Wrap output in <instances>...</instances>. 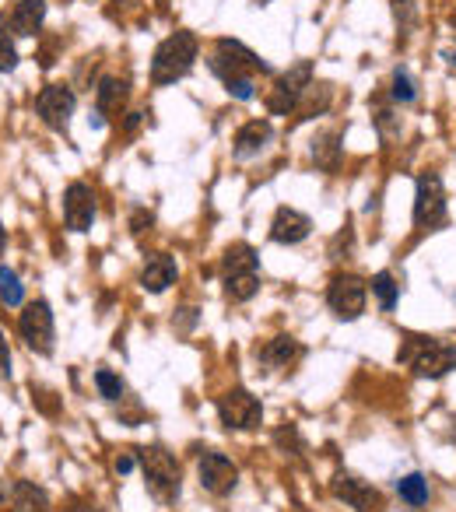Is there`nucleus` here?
Returning <instances> with one entry per match:
<instances>
[{
    "instance_id": "obj_1",
    "label": "nucleus",
    "mask_w": 456,
    "mask_h": 512,
    "mask_svg": "<svg viewBox=\"0 0 456 512\" xmlns=\"http://www.w3.org/2000/svg\"><path fill=\"white\" fill-rule=\"evenodd\" d=\"M400 362L421 379H439L449 369H456V348L435 337H407L400 348Z\"/></svg>"
},
{
    "instance_id": "obj_2",
    "label": "nucleus",
    "mask_w": 456,
    "mask_h": 512,
    "mask_svg": "<svg viewBox=\"0 0 456 512\" xmlns=\"http://www.w3.org/2000/svg\"><path fill=\"white\" fill-rule=\"evenodd\" d=\"M193 60H197V36H193V32H176V36H169L155 50L151 81H155V85H172V81L190 74Z\"/></svg>"
},
{
    "instance_id": "obj_3",
    "label": "nucleus",
    "mask_w": 456,
    "mask_h": 512,
    "mask_svg": "<svg viewBox=\"0 0 456 512\" xmlns=\"http://www.w3.org/2000/svg\"><path fill=\"white\" fill-rule=\"evenodd\" d=\"M137 463L144 470V484L162 505L179 498V463L172 453H165L162 446H144L137 449Z\"/></svg>"
},
{
    "instance_id": "obj_4",
    "label": "nucleus",
    "mask_w": 456,
    "mask_h": 512,
    "mask_svg": "<svg viewBox=\"0 0 456 512\" xmlns=\"http://www.w3.org/2000/svg\"><path fill=\"white\" fill-rule=\"evenodd\" d=\"M211 71L221 74L225 85H232V81H239V78H250L253 71H267V64L257 57V53L246 50L243 43L221 39L218 50H214V57H211Z\"/></svg>"
},
{
    "instance_id": "obj_5",
    "label": "nucleus",
    "mask_w": 456,
    "mask_h": 512,
    "mask_svg": "<svg viewBox=\"0 0 456 512\" xmlns=\"http://www.w3.org/2000/svg\"><path fill=\"white\" fill-rule=\"evenodd\" d=\"M218 414L225 428H239V432H250V428H260V418H264V407L253 397L250 390H228L225 397H218Z\"/></svg>"
},
{
    "instance_id": "obj_6",
    "label": "nucleus",
    "mask_w": 456,
    "mask_h": 512,
    "mask_svg": "<svg viewBox=\"0 0 456 512\" xmlns=\"http://www.w3.org/2000/svg\"><path fill=\"white\" fill-rule=\"evenodd\" d=\"M414 221L421 228H435L446 221V193H442V179L435 172L418 176V193H414Z\"/></svg>"
},
{
    "instance_id": "obj_7",
    "label": "nucleus",
    "mask_w": 456,
    "mask_h": 512,
    "mask_svg": "<svg viewBox=\"0 0 456 512\" xmlns=\"http://www.w3.org/2000/svg\"><path fill=\"white\" fill-rule=\"evenodd\" d=\"M18 330H22L25 344L39 355H50L53 351V313L46 302H29L22 309V320H18Z\"/></svg>"
},
{
    "instance_id": "obj_8",
    "label": "nucleus",
    "mask_w": 456,
    "mask_h": 512,
    "mask_svg": "<svg viewBox=\"0 0 456 512\" xmlns=\"http://www.w3.org/2000/svg\"><path fill=\"white\" fill-rule=\"evenodd\" d=\"M327 302L341 320H358L365 313V285L355 278V274H337L330 281Z\"/></svg>"
},
{
    "instance_id": "obj_9",
    "label": "nucleus",
    "mask_w": 456,
    "mask_h": 512,
    "mask_svg": "<svg viewBox=\"0 0 456 512\" xmlns=\"http://www.w3.org/2000/svg\"><path fill=\"white\" fill-rule=\"evenodd\" d=\"M309 74H313V67L299 64V67H292L285 78H278V85H274V95L267 99V109H271V113H278V116L281 113H292V109L299 106L302 92L313 85V81H309Z\"/></svg>"
},
{
    "instance_id": "obj_10",
    "label": "nucleus",
    "mask_w": 456,
    "mask_h": 512,
    "mask_svg": "<svg viewBox=\"0 0 456 512\" xmlns=\"http://www.w3.org/2000/svg\"><path fill=\"white\" fill-rule=\"evenodd\" d=\"M197 470H200V484H204L211 495H228L239 481V467L228 460L225 453H204Z\"/></svg>"
},
{
    "instance_id": "obj_11",
    "label": "nucleus",
    "mask_w": 456,
    "mask_h": 512,
    "mask_svg": "<svg viewBox=\"0 0 456 512\" xmlns=\"http://www.w3.org/2000/svg\"><path fill=\"white\" fill-rule=\"evenodd\" d=\"M36 109H39V116H43L46 127L64 130L74 113V92L67 85H46L36 99Z\"/></svg>"
},
{
    "instance_id": "obj_12",
    "label": "nucleus",
    "mask_w": 456,
    "mask_h": 512,
    "mask_svg": "<svg viewBox=\"0 0 456 512\" xmlns=\"http://www.w3.org/2000/svg\"><path fill=\"white\" fill-rule=\"evenodd\" d=\"M330 491H334L341 502H348L351 509H358V512H379V509H383V498H379V491L372 488V484L351 477V474H337L334 484H330Z\"/></svg>"
},
{
    "instance_id": "obj_13",
    "label": "nucleus",
    "mask_w": 456,
    "mask_h": 512,
    "mask_svg": "<svg viewBox=\"0 0 456 512\" xmlns=\"http://www.w3.org/2000/svg\"><path fill=\"white\" fill-rule=\"evenodd\" d=\"M64 214H67V228L88 232L95 221V193L85 183H71L64 193Z\"/></svg>"
},
{
    "instance_id": "obj_14",
    "label": "nucleus",
    "mask_w": 456,
    "mask_h": 512,
    "mask_svg": "<svg viewBox=\"0 0 456 512\" xmlns=\"http://www.w3.org/2000/svg\"><path fill=\"white\" fill-rule=\"evenodd\" d=\"M309 218L299 211H292V207H281L278 214H274V225H271V239L274 242H285V246H295V242H302L309 235Z\"/></svg>"
},
{
    "instance_id": "obj_15",
    "label": "nucleus",
    "mask_w": 456,
    "mask_h": 512,
    "mask_svg": "<svg viewBox=\"0 0 456 512\" xmlns=\"http://www.w3.org/2000/svg\"><path fill=\"white\" fill-rule=\"evenodd\" d=\"M172 281H176V260H172V256L158 253V256H151L148 264H144V271H141L144 292L158 295V292H165Z\"/></svg>"
},
{
    "instance_id": "obj_16",
    "label": "nucleus",
    "mask_w": 456,
    "mask_h": 512,
    "mask_svg": "<svg viewBox=\"0 0 456 512\" xmlns=\"http://www.w3.org/2000/svg\"><path fill=\"white\" fill-rule=\"evenodd\" d=\"M43 18H46L43 0H22V4L15 8V15H11V29H15L18 36H36Z\"/></svg>"
},
{
    "instance_id": "obj_17",
    "label": "nucleus",
    "mask_w": 456,
    "mask_h": 512,
    "mask_svg": "<svg viewBox=\"0 0 456 512\" xmlns=\"http://www.w3.org/2000/svg\"><path fill=\"white\" fill-rule=\"evenodd\" d=\"M267 137H271V123H267V120H253V123H246V127L236 134V155H239V158L257 155V151L267 144Z\"/></svg>"
},
{
    "instance_id": "obj_18",
    "label": "nucleus",
    "mask_w": 456,
    "mask_h": 512,
    "mask_svg": "<svg viewBox=\"0 0 456 512\" xmlns=\"http://www.w3.org/2000/svg\"><path fill=\"white\" fill-rule=\"evenodd\" d=\"M11 498H15V512H50V495L29 481H18L11 488Z\"/></svg>"
},
{
    "instance_id": "obj_19",
    "label": "nucleus",
    "mask_w": 456,
    "mask_h": 512,
    "mask_svg": "<svg viewBox=\"0 0 456 512\" xmlns=\"http://www.w3.org/2000/svg\"><path fill=\"white\" fill-rule=\"evenodd\" d=\"M123 102H127V81H120V78H102L99 81V113L102 116L120 113Z\"/></svg>"
},
{
    "instance_id": "obj_20",
    "label": "nucleus",
    "mask_w": 456,
    "mask_h": 512,
    "mask_svg": "<svg viewBox=\"0 0 456 512\" xmlns=\"http://www.w3.org/2000/svg\"><path fill=\"white\" fill-rule=\"evenodd\" d=\"M299 355H302V348L295 337H274V341L264 348V362L271 365V369H285V365L295 362Z\"/></svg>"
},
{
    "instance_id": "obj_21",
    "label": "nucleus",
    "mask_w": 456,
    "mask_h": 512,
    "mask_svg": "<svg viewBox=\"0 0 456 512\" xmlns=\"http://www.w3.org/2000/svg\"><path fill=\"white\" fill-rule=\"evenodd\" d=\"M260 292V274L257 271H246V274H228L225 278V295L232 302H246Z\"/></svg>"
},
{
    "instance_id": "obj_22",
    "label": "nucleus",
    "mask_w": 456,
    "mask_h": 512,
    "mask_svg": "<svg viewBox=\"0 0 456 512\" xmlns=\"http://www.w3.org/2000/svg\"><path fill=\"white\" fill-rule=\"evenodd\" d=\"M246 271H257V253L250 246H228L225 253V278L228 274H246Z\"/></svg>"
},
{
    "instance_id": "obj_23",
    "label": "nucleus",
    "mask_w": 456,
    "mask_h": 512,
    "mask_svg": "<svg viewBox=\"0 0 456 512\" xmlns=\"http://www.w3.org/2000/svg\"><path fill=\"white\" fill-rule=\"evenodd\" d=\"M397 495L404 498L407 505H425L428 502V481L421 474H407L397 481Z\"/></svg>"
},
{
    "instance_id": "obj_24",
    "label": "nucleus",
    "mask_w": 456,
    "mask_h": 512,
    "mask_svg": "<svg viewBox=\"0 0 456 512\" xmlns=\"http://www.w3.org/2000/svg\"><path fill=\"white\" fill-rule=\"evenodd\" d=\"M0 299L8 302V306H22L25 299L22 281H18V274L11 267H0Z\"/></svg>"
},
{
    "instance_id": "obj_25",
    "label": "nucleus",
    "mask_w": 456,
    "mask_h": 512,
    "mask_svg": "<svg viewBox=\"0 0 456 512\" xmlns=\"http://www.w3.org/2000/svg\"><path fill=\"white\" fill-rule=\"evenodd\" d=\"M372 292H376V299H379V306L390 313L393 306H397V295H400V288H397V281L390 278V274H376L372 278Z\"/></svg>"
},
{
    "instance_id": "obj_26",
    "label": "nucleus",
    "mask_w": 456,
    "mask_h": 512,
    "mask_svg": "<svg viewBox=\"0 0 456 512\" xmlns=\"http://www.w3.org/2000/svg\"><path fill=\"white\" fill-rule=\"evenodd\" d=\"M95 386H99V393H102L106 400H120V397H123L120 376H113L109 369H99V372H95Z\"/></svg>"
},
{
    "instance_id": "obj_27",
    "label": "nucleus",
    "mask_w": 456,
    "mask_h": 512,
    "mask_svg": "<svg viewBox=\"0 0 456 512\" xmlns=\"http://www.w3.org/2000/svg\"><path fill=\"white\" fill-rule=\"evenodd\" d=\"M414 81H411V74L404 71V67H397V71H393V99L397 102H414Z\"/></svg>"
},
{
    "instance_id": "obj_28",
    "label": "nucleus",
    "mask_w": 456,
    "mask_h": 512,
    "mask_svg": "<svg viewBox=\"0 0 456 512\" xmlns=\"http://www.w3.org/2000/svg\"><path fill=\"white\" fill-rule=\"evenodd\" d=\"M15 64H18L15 43L8 39V32H0V71H15Z\"/></svg>"
},
{
    "instance_id": "obj_29",
    "label": "nucleus",
    "mask_w": 456,
    "mask_h": 512,
    "mask_svg": "<svg viewBox=\"0 0 456 512\" xmlns=\"http://www.w3.org/2000/svg\"><path fill=\"white\" fill-rule=\"evenodd\" d=\"M228 92L236 95V99H253V78H239L228 85Z\"/></svg>"
},
{
    "instance_id": "obj_30",
    "label": "nucleus",
    "mask_w": 456,
    "mask_h": 512,
    "mask_svg": "<svg viewBox=\"0 0 456 512\" xmlns=\"http://www.w3.org/2000/svg\"><path fill=\"white\" fill-rule=\"evenodd\" d=\"M11 372V351H8V341H4V334H0V379Z\"/></svg>"
},
{
    "instance_id": "obj_31",
    "label": "nucleus",
    "mask_w": 456,
    "mask_h": 512,
    "mask_svg": "<svg viewBox=\"0 0 456 512\" xmlns=\"http://www.w3.org/2000/svg\"><path fill=\"white\" fill-rule=\"evenodd\" d=\"M134 456H120V460H116V470H120V474H130V470H134Z\"/></svg>"
},
{
    "instance_id": "obj_32",
    "label": "nucleus",
    "mask_w": 456,
    "mask_h": 512,
    "mask_svg": "<svg viewBox=\"0 0 456 512\" xmlns=\"http://www.w3.org/2000/svg\"><path fill=\"white\" fill-rule=\"evenodd\" d=\"M64 512H99V509H95V505H85V502H71Z\"/></svg>"
},
{
    "instance_id": "obj_33",
    "label": "nucleus",
    "mask_w": 456,
    "mask_h": 512,
    "mask_svg": "<svg viewBox=\"0 0 456 512\" xmlns=\"http://www.w3.org/2000/svg\"><path fill=\"white\" fill-rule=\"evenodd\" d=\"M4 242H8V232H4V225H0V256H4Z\"/></svg>"
},
{
    "instance_id": "obj_34",
    "label": "nucleus",
    "mask_w": 456,
    "mask_h": 512,
    "mask_svg": "<svg viewBox=\"0 0 456 512\" xmlns=\"http://www.w3.org/2000/svg\"><path fill=\"white\" fill-rule=\"evenodd\" d=\"M449 25H453V36H456V11L449 15ZM453 64H456V53H453Z\"/></svg>"
}]
</instances>
